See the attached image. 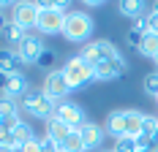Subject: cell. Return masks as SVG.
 Returning <instances> with one entry per match:
<instances>
[{
  "instance_id": "cell-31",
  "label": "cell",
  "mask_w": 158,
  "mask_h": 152,
  "mask_svg": "<svg viewBox=\"0 0 158 152\" xmlns=\"http://www.w3.org/2000/svg\"><path fill=\"white\" fill-rule=\"evenodd\" d=\"M8 82H11V76L8 74H0V90L6 92V87H8Z\"/></svg>"
},
{
  "instance_id": "cell-14",
  "label": "cell",
  "mask_w": 158,
  "mask_h": 152,
  "mask_svg": "<svg viewBox=\"0 0 158 152\" xmlns=\"http://www.w3.org/2000/svg\"><path fill=\"white\" fill-rule=\"evenodd\" d=\"M104 130L109 136H114V141L123 138L126 136V111H112L109 117H106V122H104Z\"/></svg>"
},
{
  "instance_id": "cell-16",
  "label": "cell",
  "mask_w": 158,
  "mask_h": 152,
  "mask_svg": "<svg viewBox=\"0 0 158 152\" xmlns=\"http://www.w3.org/2000/svg\"><path fill=\"white\" fill-rule=\"evenodd\" d=\"M27 90H30V82L25 79V74H14L3 95H8V98H14V101H19V98H22V95H25Z\"/></svg>"
},
{
  "instance_id": "cell-13",
  "label": "cell",
  "mask_w": 158,
  "mask_h": 152,
  "mask_svg": "<svg viewBox=\"0 0 158 152\" xmlns=\"http://www.w3.org/2000/svg\"><path fill=\"white\" fill-rule=\"evenodd\" d=\"M71 133H74V128H68L60 117H52V120L47 122V138H49V141H55L57 147H60Z\"/></svg>"
},
{
  "instance_id": "cell-35",
  "label": "cell",
  "mask_w": 158,
  "mask_h": 152,
  "mask_svg": "<svg viewBox=\"0 0 158 152\" xmlns=\"http://www.w3.org/2000/svg\"><path fill=\"white\" fill-rule=\"evenodd\" d=\"M156 65H158V54H156Z\"/></svg>"
},
{
  "instance_id": "cell-2",
  "label": "cell",
  "mask_w": 158,
  "mask_h": 152,
  "mask_svg": "<svg viewBox=\"0 0 158 152\" xmlns=\"http://www.w3.org/2000/svg\"><path fill=\"white\" fill-rule=\"evenodd\" d=\"M19 111H25V114H33L35 120H52L55 117V111H57V103L44 95V90H27L22 98H19Z\"/></svg>"
},
{
  "instance_id": "cell-8",
  "label": "cell",
  "mask_w": 158,
  "mask_h": 152,
  "mask_svg": "<svg viewBox=\"0 0 158 152\" xmlns=\"http://www.w3.org/2000/svg\"><path fill=\"white\" fill-rule=\"evenodd\" d=\"M11 22H16L22 30H30V27H35L38 25V6L35 3H16L14 11H11Z\"/></svg>"
},
{
  "instance_id": "cell-10",
  "label": "cell",
  "mask_w": 158,
  "mask_h": 152,
  "mask_svg": "<svg viewBox=\"0 0 158 152\" xmlns=\"http://www.w3.org/2000/svg\"><path fill=\"white\" fill-rule=\"evenodd\" d=\"M126 71V60L117 54L114 60H104L95 65V82H112V79H117V76Z\"/></svg>"
},
{
  "instance_id": "cell-19",
  "label": "cell",
  "mask_w": 158,
  "mask_h": 152,
  "mask_svg": "<svg viewBox=\"0 0 158 152\" xmlns=\"http://www.w3.org/2000/svg\"><path fill=\"white\" fill-rule=\"evenodd\" d=\"M11 138H14V147H16V150H19V147H25L27 141H33V138H35V133H33V125H27V122L16 125L14 133H11Z\"/></svg>"
},
{
  "instance_id": "cell-26",
  "label": "cell",
  "mask_w": 158,
  "mask_h": 152,
  "mask_svg": "<svg viewBox=\"0 0 158 152\" xmlns=\"http://www.w3.org/2000/svg\"><path fill=\"white\" fill-rule=\"evenodd\" d=\"M16 125H22L19 114H14V117H3V120H0V128H3V130H8V133H14Z\"/></svg>"
},
{
  "instance_id": "cell-34",
  "label": "cell",
  "mask_w": 158,
  "mask_h": 152,
  "mask_svg": "<svg viewBox=\"0 0 158 152\" xmlns=\"http://www.w3.org/2000/svg\"><path fill=\"white\" fill-rule=\"evenodd\" d=\"M150 11H156V14H158V3H153V8H150Z\"/></svg>"
},
{
  "instance_id": "cell-30",
  "label": "cell",
  "mask_w": 158,
  "mask_h": 152,
  "mask_svg": "<svg viewBox=\"0 0 158 152\" xmlns=\"http://www.w3.org/2000/svg\"><path fill=\"white\" fill-rule=\"evenodd\" d=\"M41 152H60V147L55 141H49V138H41Z\"/></svg>"
},
{
  "instance_id": "cell-23",
  "label": "cell",
  "mask_w": 158,
  "mask_h": 152,
  "mask_svg": "<svg viewBox=\"0 0 158 152\" xmlns=\"http://www.w3.org/2000/svg\"><path fill=\"white\" fill-rule=\"evenodd\" d=\"M142 87H144V92H147V95L158 98V71H156V74H150V76H144Z\"/></svg>"
},
{
  "instance_id": "cell-6",
  "label": "cell",
  "mask_w": 158,
  "mask_h": 152,
  "mask_svg": "<svg viewBox=\"0 0 158 152\" xmlns=\"http://www.w3.org/2000/svg\"><path fill=\"white\" fill-rule=\"evenodd\" d=\"M44 95L47 98H52L55 103H60V101H65V95L71 92V84H68V79H65L63 68L60 71H49L47 76H44Z\"/></svg>"
},
{
  "instance_id": "cell-12",
  "label": "cell",
  "mask_w": 158,
  "mask_h": 152,
  "mask_svg": "<svg viewBox=\"0 0 158 152\" xmlns=\"http://www.w3.org/2000/svg\"><path fill=\"white\" fill-rule=\"evenodd\" d=\"M22 68H25V62L19 57V52L11 49V46H6V49H0V74H22Z\"/></svg>"
},
{
  "instance_id": "cell-22",
  "label": "cell",
  "mask_w": 158,
  "mask_h": 152,
  "mask_svg": "<svg viewBox=\"0 0 158 152\" xmlns=\"http://www.w3.org/2000/svg\"><path fill=\"white\" fill-rule=\"evenodd\" d=\"M19 114V101L8 98V95H0V120L3 117H14Z\"/></svg>"
},
{
  "instance_id": "cell-27",
  "label": "cell",
  "mask_w": 158,
  "mask_h": 152,
  "mask_svg": "<svg viewBox=\"0 0 158 152\" xmlns=\"http://www.w3.org/2000/svg\"><path fill=\"white\" fill-rule=\"evenodd\" d=\"M142 38H144V35H142V33H139V30H136V27H134V30H131V33H128V35H126L128 46H134V49H139V46H142Z\"/></svg>"
},
{
  "instance_id": "cell-24",
  "label": "cell",
  "mask_w": 158,
  "mask_h": 152,
  "mask_svg": "<svg viewBox=\"0 0 158 152\" xmlns=\"http://www.w3.org/2000/svg\"><path fill=\"white\" fill-rule=\"evenodd\" d=\"M114 152H136V138H128V136L117 138L114 141Z\"/></svg>"
},
{
  "instance_id": "cell-7",
  "label": "cell",
  "mask_w": 158,
  "mask_h": 152,
  "mask_svg": "<svg viewBox=\"0 0 158 152\" xmlns=\"http://www.w3.org/2000/svg\"><path fill=\"white\" fill-rule=\"evenodd\" d=\"M55 117H60V120H63L68 128H74V130H79L85 122H90L87 117H85V109L79 106V103H74V101H60Z\"/></svg>"
},
{
  "instance_id": "cell-28",
  "label": "cell",
  "mask_w": 158,
  "mask_h": 152,
  "mask_svg": "<svg viewBox=\"0 0 158 152\" xmlns=\"http://www.w3.org/2000/svg\"><path fill=\"white\" fill-rule=\"evenodd\" d=\"M19 152H41V138H33L25 147H19Z\"/></svg>"
},
{
  "instance_id": "cell-29",
  "label": "cell",
  "mask_w": 158,
  "mask_h": 152,
  "mask_svg": "<svg viewBox=\"0 0 158 152\" xmlns=\"http://www.w3.org/2000/svg\"><path fill=\"white\" fill-rule=\"evenodd\" d=\"M52 62H55V52H52V49H47V54L38 60V68H49Z\"/></svg>"
},
{
  "instance_id": "cell-33",
  "label": "cell",
  "mask_w": 158,
  "mask_h": 152,
  "mask_svg": "<svg viewBox=\"0 0 158 152\" xmlns=\"http://www.w3.org/2000/svg\"><path fill=\"white\" fill-rule=\"evenodd\" d=\"M153 144H156V147H158V130H156V133H153Z\"/></svg>"
},
{
  "instance_id": "cell-1",
  "label": "cell",
  "mask_w": 158,
  "mask_h": 152,
  "mask_svg": "<svg viewBox=\"0 0 158 152\" xmlns=\"http://www.w3.org/2000/svg\"><path fill=\"white\" fill-rule=\"evenodd\" d=\"M60 35L71 44H87V38L93 35V16L87 11H68Z\"/></svg>"
},
{
  "instance_id": "cell-17",
  "label": "cell",
  "mask_w": 158,
  "mask_h": 152,
  "mask_svg": "<svg viewBox=\"0 0 158 152\" xmlns=\"http://www.w3.org/2000/svg\"><path fill=\"white\" fill-rule=\"evenodd\" d=\"M117 8H120V14H123V16H128V19H136V22L147 14V3H142V0H123Z\"/></svg>"
},
{
  "instance_id": "cell-18",
  "label": "cell",
  "mask_w": 158,
  "mask_h": 152,
  "mask_svg": "<svg viewBox=\"0 0 158 152\" xmlns=\"http://www.w3.org/2000/svg\"><path fill=\"white\" fill-rule=\"evenodd\" d=\"M25 35H27V30H22L16 22H8L6 25V30H3V38H6V44L11 46V49H16V46L25 41Z\"/></svg>"
},
{
  "instance_id": "cell-4",
  "label": "cell",
  "mask_w": 158,
  "mask_h": 152,
  "mask_svg": "<svg viewBox=\"0 0 158 152\" xmlns=\"http://www.w3.org/2000/svg\"><path fill=\"white\" fill-rule=\"evenodd\" d=\"M120 52H117V46L112 44V41H106V38H98V41H87V44L82 46V52H79V57L87 62V65H98V62L104 60H114Z\"/></svg>"
},
{
  "instance_id": "cell-5",
  "label": "cell",
  "mask_w": 158,
  "mask_h": 152,
  "mask_svg": "<svg viewBox=\"0 0 158 152\" xmlns=\"http://www.w3.org/2000/svg\"><path fill=\"white\" fill-rule=\"evenodd\" d=\"M16 52H19V57H22L25 65H38V60L47 54V44H44V38H41V35L27 33V35H25V41L16 46Z\"/></svg>"
},
{
  "instance_id": "cell-32",
  "label": "cell",
  "mask_w": 158,
  "mask_h": 152,
  "mask_svg": "<svg viewBox=\"0 0 158 152\" xmlns=\"http://www.w3.org/2000/svg\"><path fill=\"white\" fill-rule=\"evenodd\" d=\"M6 25H8V22H6V16H3V11H0V35H3V30H6Z\"/></svg>"
},
{
  "instance_id": "cell-25",
  "label": "cell",
  "mask_w": 158,
  "mask_h": 152,
  "mask_svg": "<svg viewBox=\"0 0 158 152\" xmlns=\"http://www.w3.org/2000/svg\"><path fill=\"white\" fill-rule=\"evenodd\" d=\"M158 130V117H153V114H144V125H142V136H150L153 138V133Z\"/></svg>"
},
{
  "instance_id": "cell-9",
  "label": "cell",
  "mask_w": 158,
  "mask_h": 152,
  "mask_svg": "<svg viewBox=\"0 0 158 152\" xmlns=\"http://www.w3.org/2000/svg\"><path fill=\"white\" fill-rule=\"evenodd\" d=\"M63 22H65L63 11H38L35 30L41 35H57V33H63Z\"/></svg>"
},
{
  "instance_id": "cell-36",
  "label": "cell",
  "mask_w": 158,
  "mask_h": 152,
  "mask_svg": "<svg viewBox=\"0 0 158 152\" xmlns=\"http://www.w3.org/2000/svg\"><path fill=\"white\" fill-rule=\"evenodd\" d=\"M106 152H114V150H106Z\"/></svg>"
},
{
  "instance_id": "cell-20",
  "label": "cell",
  "mask_w": 158,
  "mask_h": 152,
  "mask_svg": "<svg viewBox=\"0 0 158 152\" xmlns=\"http://www.w3.org/2000/svg\"><path fill=\"white\" fill-rule=\"evenodd\" d=\"M142 57H153L156 60V54H158V33H144V38H142V46L136 49Z\"/></svg>"
},
{
  "instance_id": "cell-3",
  "label": "cell",
  "mask_w": 158,
  "mask_h": 152,
  "mask_svg": "<svg viewBox=\"0 0 158 152\" xmlns=\"http://www.w3.org/2000/svg\"><path fill=\"white\" fill-rule=\"evenodd\" d=\"M63 74H65V79H68V84H71V90H82V87H87L90 82H95V68L87 65L79 54L71 57V60L63 65Z\"/></svg>"
},
{
  "instance_id": "cell-21",
  "label": "cell",
  "mask_w": 158,
  "mask_h": 152,
  "mask_svg": "<svg viewBox=\"0 0 158 152\" xmlns=\"http://www.w3.org/2000/svg\"><path fill=\"white\" fill-rule=\"evenodd\" d=\"M60 152H87V150H85V141H82V136L74 130V133H71V136L60 144Z\"/></svg>"
},
{
  "instance_id": "cell-11",
  "label": "cell",
  "mask_w": 158,
  "mask_h": 152,
  "mask_svg": "<svg viewBox=\"0 0 158 152\" xmlns=\"http://www.w3.org/2000/svg\"><path fill=\"white\" fill-rule=\"evenodd\" d=\"M77 133L82 136V141H85V150H98L106 130H104V125H98V122H85Z\"/></svg>"
},
{
  "instance_id": "cell-37",
  "label": "cell",
  "mask_w": 158,
  "mask_h": 152,
  "mask_svg": "<svg viewBox=\"0 0 158 152\" xmlns=\"http://www.w3.org/2000/svg\"><path fill=\"white\" fill-rule=\"evenodd\" d=\"M156 103H158V98H156Z\"/></svg>"
},
{
  "instance_id": "cell-15",
  "label": "cell",
  "mask_w": 158,
  "mask_h": 152,
  "mask_svg": "<svg viewBox=\"0 0 158 152\" xmlns=\"http://www.w3.org/2000/svg\"><path fill=\"white\" fill-rule=\"evenodd\" d=\"M142 125H144V114L136 111V109H128L126 111V136L128 138L142 136Z\"/></svg>"
}]
</instances>
